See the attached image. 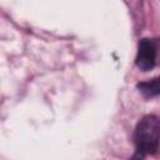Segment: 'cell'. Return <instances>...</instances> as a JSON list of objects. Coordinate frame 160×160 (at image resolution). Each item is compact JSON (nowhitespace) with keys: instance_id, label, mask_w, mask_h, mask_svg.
<instances>
[{"instance_id":"2","label":"cell","mask_w":160,"mask_h":160,"mask_svg":"<svg viewBox=\"0 0 160 160\" xmlns=\"http://www.w3.org/2000/svg\"><path fill=\"white\" fill-rule=\"evenodd\" d=\"M155 60H156V48L154 42L149 39H141L138 45L136 65L142 71H148L155 65Z\"/></svg>"},{"instance_id":"3","label":"cell","mask_w":160,"mask_h":160,"mask_svg":"<svg viewBox=\"0 0 160 160\" xmlns=\"http://www.w3.org/2000/svg\"><path fill=\"white\" fill-rule=\"evenodd\" d=\"M138 89L146 98L160 95V76L138 84Z\"/></svg>"},{"instance_id":"1","label":"cell","mask_w":160,"mask_h":160,"mask_svg":"<svg viewBox=\"0 0 160 160\" xmlns=\"http://www.w3.org/2000/svg\"><path fill=\"white\" fill-rule=\"evenodd\" d=\"M160 142V120L155 115L144 116L135 129V144L140 154H154Z\"/></svg>"}]
</instances>
